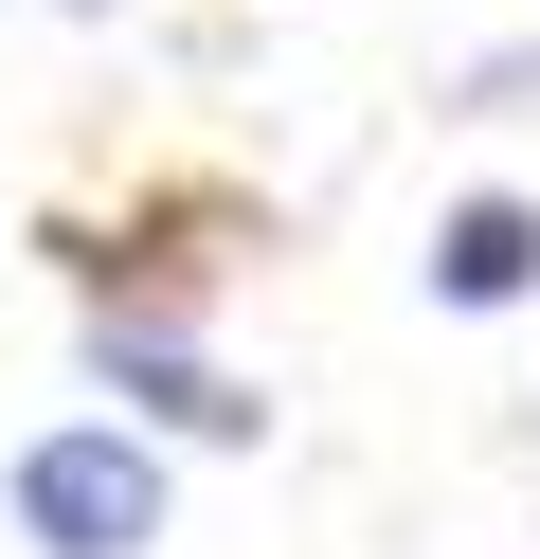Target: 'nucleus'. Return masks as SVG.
<instances>
[{"label":"nucleus","mask_w":540,"mask_h":559,"mask_svg":"<svg viewBox=\"0 0 540 559\" xmlns=\"http://www.w3.org/2000/svg\"><path fill=\"white\" fill-rule=\"evenodd\" d=\"M91 19H108V0H91Z\"/></svg>","instance_id":"nucleus-4"},{"label":"nucleus","mask_w":540,"mask_h":559,"mask_svg":"<svg viewBox=\"0 0 540 559\" xmlns=\"http://www.w3.org/2000/svg\"><path fill=\"white\" fill-rule=\"evenodd\" d=\"M432 289H451V307H523V289H540V199H451Z\"/></svg>","instance_id":"nucleus-2"},{"label":"nucleus","mask_w":540,"mask_h":559,"mask_svg":"<svg viewBox=\"0 0 540 559\" xmlns=\"http://www.w3.org/2000/svg\"><path fill=\"white\" fill-rule=\"evenodd\" d=\"M19 542H36V559H127V542H163V451H144L127 415L36 433V451H19Z\"/></svg>","instance_id":"nucleus-1"},{"label":"nucleus","mask_w":540,"mask_h":559,"mask_svg":"<svg viewBox=\"0 0 540 559\" xmlns=\"http://www.w3.org/2000/svg\"><path fill=\"white\" fill-rule=\"evenodd\" d=\"M91 361L127 379L163 433H252V397H235V379H216V361H180V343H144V325H91Z\"/></svg>","instance_id":"nucleus-3"}]
</instances>
